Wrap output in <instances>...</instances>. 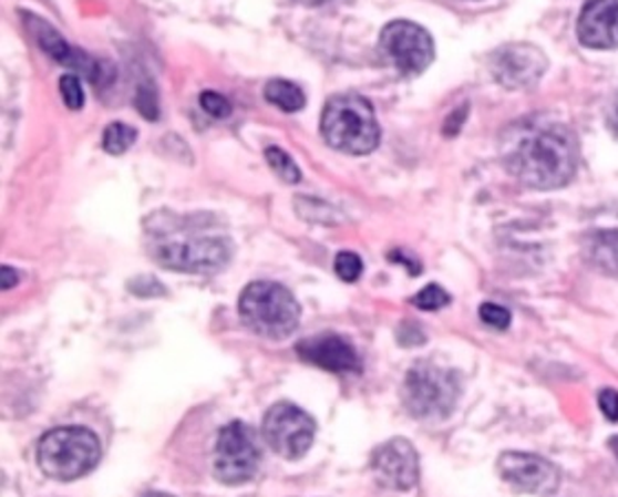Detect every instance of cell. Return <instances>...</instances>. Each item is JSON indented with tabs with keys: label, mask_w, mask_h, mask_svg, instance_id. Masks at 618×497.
<instances>
[{
	"label": "cell",
	"mask_w": 618,
	"mask_h": 497,
	"mask_svg": "<svg viewBox=\"0 0 618 497\" xmlns=\"http://www.w3.org/2000/svg\"><path fill=\"white\" fill-rule=\"evenodd\" d=\"M504 162L522 184L550 190L575 177L579 146L564 124L519 122L504 135Z\"/></svg>",
	"instance_id": "6da1fadb"
},
{
	"label": "cell",
	"mask_w": 618,
	"mask_h": 497,
	"mask_svg": "<svg viewBox=\"0 0 618 497\" xmlns=\"http://www.w3.org/2000/svg\"><path fill=\"white\" fill-rule=\"evenodd\" d=\"M155 226H146L151 235V257L168 270L210 275L222 270L235 252L230 237L222 232H208L202 224L188 219H153Z\"/></svg>",
	"instance_id": "7a4b0ae2"
},
{
	"label": "cell",
	"mask_w": 618,
	"mask_h": 497,
	"mask_svg": "<svg viewBox=\"0 0 618 497\" xmlns=\"http://www.w3.org/2000/svg\"><path fill=\"white\" fill-rule=\"evenodd\" d=\"M320 133L331 148L347 155H369L380 144L373 106L356 93H338L327 100Z\"/></svg>",
	"instance_id": "3957f363"
},
{
	"label": "cell",
	"mask_w": 618,
	"mask_h": 497,
	"mask_svg": "<svg viewBox=\"0 0 618 497\" xmlns=\"http://www.w3.org/2000/svg\"><path fill=\"white\" fill-rule=\"evenodd\" d=\"M102 458L97 436L84 427H58L47 432L35 452L40 472L47 478L71 483L91 474Z\"/></svg>",
	"instance_id": "277c9868"
},
{
	"label": "cell",
	"mask_w": 618,
	"mask_h": 497,
	"mask_svg": "<svg viewBox=\"0 0 618 497\" xmlns=\"http://www.w3.org/2000/svg\"><path fill=\"white\" fill-rule=\"evenodd\" d=\"M239 314L248 330L270 341L288 339L301 321L299 301L286 286L275 281L246 286L239 299Z\"/></svg>",
	"instance_id": "5b68a950"
},
{
	"label": "cell",
	"mask_w": 618,
	"mask_h": 497,
	"mask_svg": "<svg viewBox=\"0 0 618 497\" xmlns=\"http://www.w3.org/2000/svg\"><path fill=\"white\" fill-rule=\"evenodd\" d=\"M460 394L457 374L426 361L411 367L402 385L404 407L415 418H446L453 414Z\"/></svg>",
	"instance_id": "8992f818"
},
{
	"label": "cell",
	"mask_w": 618,
	"mask_h": 497,
	"mask_svg": "<svg viewBox=\"0 0 618 497\" xmlns=\"http://www.w3.org/2000/svg\"><path fill=\"white\" fill-rule=\"evenodd\" d=\"M261 463V452L257 445L255 432L239 423L233 421L226 425L215 445V478L224 485L237 487L255 478L257 469Z\"/></svg>",
	"instance_id": "52a82bcc"
},
{
	"label": "cell",
	"mask_w": 618,
	"mask_h": 497,
	"mask_svg": "<svg viewBox=\"0 0 618 497\" xmlns=\"http://www.w3.org/2000/svg\"><path fill=\"white\" fill-rule=\"evenodd\" d=\"M380 51L404 75L426 71L435 58L429 31L411 20H393L380 33Z\"/></svg>",
	"instance_id": "ba28073f"
},
{
	"label": "cell",
	"mask_w": 618,
	"mask_h": 497,
	"mask_svg": "<svg viewBox=\"0 0 618 497\" xmlns=\"http://www.w3.org/2000/svg\"><path fill=\"white\" fill-rule=\"evenodd\" d=\"M316 423L295 403H277L264 418V438L286 460H301L313 443Z\"/></svg>",
	"instance_id": "9c48e42d"
},
{
	"label": "cell",
	"mask_w": 618,
	"mask_h": 497,
	"mask_svg": "<svg viewBox=\"0 0 618 497\" xmlns=\"http://www.w3.org/2000/svg\"><path fill=\"white\" fill-rule=\"evenodd\" d=\"M375 480L393 491H409L420 478V458L406 438H391L371 456Z\"/></svg>",
	"instance_id": "30bf717a"
},
{
	"label": "cell",
	"mask_w": 618,
	"mask_h": 497,
	"mask_svg": "<svg viewBox=\"0 0 618 497\" xmlns=\"http://www.w3.org/2000/svg\"><path fill=\"white\" fill-rule=\"evenodd\" d=\"M499 476L517 491L535 494V496H550L559 487V472L553 463L542 456L533 454H517L508 452L497 463Z\"/></svg>",
	"instance_id": "8fae6325"
},
{
	"label": "cell",
	"mask_w": 618,
	"mask_h": 497,
	"mask_svg": "<svg viewBox=\"0 0 618 497\" xmlns=\"http://www.w3.org/2000/svg\"><path fill=\"white\" fill-rule=\"evenodd\" d=\"M491 69L504 86L524 89L544 75L546 58L533 44H508L493 53Z\"/></svg>",
	"instance_id": "7c38bea8"
},
{
	"label": "cell",
	"mask_w": 618,
	"mask_h": 497,
	"mask_svg": "<svg viewBox=\"0 0 618 497\" xmlns=\"http://www.w3.org/2000/svg\"><path fill=\"white\" fill-rule=\"evenodd\" d=\"M297 354L320 370L333 374H360L362 363L358 352L349 341L338 334H318L311 339H303L297 345Z\"/></svg>",
	"instance_id": "4fadbf2b"
},
{
	"label": "cell",
	"mask_w": 618,
	"mask_h": 497,
	"mask_svg": "<svg viewBox=\"0 0 618 497\" xmlns=\"http://www.w3.org/2000/svg\"><path fill=\"white\" fill-rule=\"evenodd\" d=\"M27 24H29V31L33 33V38L38 40V44L42 46L44 53H49L55 62H60L64 66H71L73 71H80L86 80L100 84L104 66H100L97 60H93L91 55H86L80 49L69 46L51 24H47L44 20H40L31 13L27 15Z\"/></svg>",
	"instance_id": "5bb4252c"
},
{
	"label": "cell",
	"mask_w": 618,
	"mask_h": 497,
	"mask_svg": "<svg viewBox=\"0 0 618 497\" xmlns=\"http://www.w3.org/2000/svg\"><path fill=\"white\" fill-rule=\"evenodd\" d=\"M577 33L590 49L618 46V0H586Z\"/></svg>",
	"instance_id": "9a60e30c"
},
{
	"label": "cell",
	"mask_w": 618,
	"mask_h": 497,
	"mask_svg": "<svg viewBox=\"0 0 618 497\" xmlns=\"http://www.w3.org/2000/svg\"><path fill=\"white\" fill-rule=\"evenodd\" d=\"M266 100L286 113H297L306 106V93L290 80H270L266 84Z\"/></svg>",
	"instance_id": "2e32d148"
},
{
	"label": "cell",
	"mask_w": 618,
	"mask_h": 497,
	"mask_svg": "<svg viewBox=\"0 0 618 497\" xmlns=\"http://www.w3.org/2000/svg\"><path fill=\"white\" fill-rule=\"evenodd\" d=\"M137 139V131L124 122H113L104 128V137H102V148L109 155H122L126 153Z\"/></svg>",
	"instance_id": "e0dca14e"
},
{
	"label": "cell",
	"mask_w": 618,
	"mask_h": 497,
	"mask_svg": "<svg viewBox=\"0 0 618 497\" xmlns=\"http://www.w3.org/2000/svg\"><path fill=\"white\" fill-rule=\"evenodd\" d=\"M266 159L270 168L286 182V184H299L301 182V168L297 162L279 146H268L266 148Z\"/></svg>",
	"instance_id": "ac0fdd59"
},
{
	"label": "cell",
	"mask_w": 618,
	"mask_h": 497,
	"mask_svg": "<svg viewBox=\"0 0 618 497\" xmlns=\"http://www.w3.org/2000/svg\"><path fill=\"white\" fill-rule=\"evenodd\" d=\"M451 303V297L444 288L431 283L426 288H422L415 297H413V306H418L424 312H433V310H442L444 306Z\"/></svg>",
	"instance_id": "d6986e66"
},
{
	"label": "cell",
	"mask_w": 618,
	"mask_h": 497,
	"mask_svg": "<svg viewBox=\"0 0 618 497\" xmlns=\"http://www.w3.org/2000/svg\"><path fill=\"white\" fill-rule=\"evenodd\" d=\"M333 270L342 281L353 283L362 275V259L356 252H347V250L338 252V257L333 261Z\"/></svg>",
	"instance_id": "ffe728a7"
},
{
	"label": "cell",
	"mask_w": 618,
	"mask_h": 497,
	"mask_svg": "<svg viewBox=\"0 0 618 497\" xmlns=\"http://www.w3.org/2000/svg\"><path fill=\"white\" fill-rule=\"evenodd\" d=\"M60 93H62V100L64 104L71 108V111H78L84 106V91H82V82L75 73H66L60 77Z\"/></svg>",
	"instance_id": "44dd1931"
},
{
	"label": "cell",
	"mask_w": 618,
	"mask_h": 497,
	"mask_svg": "<svg viewBox=\"0 0 618 497\" xmlns=\"http://www.w3.org/2000/svg\"><path fill=\"white\" fill-rule=\"evenodd\" d=\"M135 106H137V111H140L148 122H155V120L159 117L157 93H155V89H153L148 82L140 84L137 95H135Z\"/></svg>",
	"instance_id": "7402d4cb"
},
{
	"label": "cell",
	"mask_w": 618,
	"mask_h": 497,
	"mask_svg": "<svg viewBox=\"0 0 618 497\" xmlns=\"http://www.w3.org/2000/svg\"><path fill=\"white\" fill-rule=\"evenodd\" d=\"M199 100H202L204 111H206L208 115L217 117V120H224V117H228V115L233 113V104L228 102V97H224V95L217 93V91H204Z\"/></svg>",
	"instance_id": "603a6c76"
},
{
	"label": "cell",
	"mask_w": 618,
	"mask_h": 497,
	"mask_svg": "<svg viewBox=\"0 0 618 497\" xmlns=\"http://www.w3.org/2000/svg\"><path fill=\"white\" fill-rule=\"evenodd\" d=\"M480 319L495 330H506L511 325V312L497 303H484L480 308Z\"/></svg>",
	"instance_id": "cb8c5ba5"
},
{
	"label": "cell",
	"mask_w": 618,
	"mask_h": 497,
	"mask_svg": "<svg viewBox=\"0 0 618 497\" xmlns=\"http://www.w3.org/2000/svg\"><path fill=\"white\" fill-rule=\"evenodd\" d=\"M599 407L610 423H618V392L617 390H601L599 392Z\"/></svg>",
	"instance_id": "d4e9b609"
},
{
	"label": "cell",
	"mask_w": 618,
	"mask_h": 497,
	"mask_svg": "<svg viewBox=\"0 0 618 497\" xmlns=\"http://www.w3.org/2000/svg\"><path fill=\"white\" fill-rule=\"evenodd\" d=\"M466 111H468V108H466V106H462L460 111H455V113H451V115H449V120H446V126H444V135H449V137H451V135H455V133L460 131V126L464 124Z\"/></svg>",
	"instance_id": "484cf974"
},
{
	"label": "cell",
	"mask_w": 618,
	"mask_h": 497,
	"mask_svg": "<svg viewBox=\"0 0 618 497\" xmlns=\"http://www.w3.org/2000/svg\"><path fill=\"white\" fill-rule=\"evenodd\" d=\"M18 283V272L11 270L9 266H2V290H11Z\"/></svg>",
	"instance_id": "4316f807"
},
{
	"label": "cell",
	"mask_w": 618,
	"mask_h": 497,
	"mask_svg": "<svg viewBox=\"0 0 618 497\" xmlns=\"http://www.w3.org/2000/svg\"><path fill=\"white\" fill-rule=\"evenodd\" d=\"M610 131L618 137V97L612 104V111H610Z\"/></svg>",
	"instance_id": "83f0119b"
},
{
	"label": "cell",
	"mask_w": 618,
	"mask_h": 497,
	"mask_svg": "<svg viewBox=\"0 0 618 497\" xmlns=\"http://www.w3.org/2000/svg\"><path fill=\"white\" fill-rule=\"evenodd\" d=\"M144 497H173L168 496V494H159V491H151V494H146Z\"/></svg>",
	"instance_id": "f1b7e54d"
},
{
	"label": "cell",
	"mask_w": 618,
	"mask_h": 497,
	"mask_svg": "<svg viewBox=\"0 0 618 497\" xmlns=\"http://www.w3.org/2000/svg\"><path fill=\"white\" fill-rule=\"evenodd\" d=\"M610 447L615 449V454H617V458H618V436L617 438H612V441H610Z\"/></svg>",
	"instance_id": "f546056e"
},
{
	"label": "cell",
	"mask_w": 618,
	"mask_h": 497,
	"mask_svg": "<svg viewBox=\"0 0 618 497\" xmlns=\"http://www.w3.org/2000/svg\"><path fill=\"white\" fill-rule=\"evenodd\" d=\"M299 2H303V4H320V2H325V0H299Z\"/></svg>",
	"instance_id": "4dcf8cb0"
}]
</instances>
